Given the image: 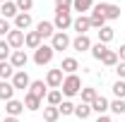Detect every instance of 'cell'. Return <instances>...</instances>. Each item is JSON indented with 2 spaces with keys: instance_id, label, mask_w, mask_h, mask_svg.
Wrapping results in <instances>:
<instances>
[{
  "instance_id": "obj_1",
  "label": "cell",
  "mask_w": 125,
  "mask_h": 122,
  "mask_svg": "<svg viewBox=\"0 0 125 122\" xmlns=\"http://www.w3.org/2000/svg\"><path fill=\"white\" fill-rule=\"evenodd\" d=\"M62 96H67V98H72V96H77L79 91H82V79H79L77 74H67L65 79H62V86H60Z\"/></svg>"
},
{
  "instance_id": "obj_2",
  "label": "cell",
  "mask_w": 125,
  "mask_h": 122,
  "mask_svg": "<svg viewBox=\"0 0 125 122\" xmlns=\"http://www.w3.org/2000/svg\"><path fill=\"white\" fill-rule=\"evenodd\" d=\"M53 55H55V50L51 46H46V43H41V46L34 50V62H36L39 67H43V65H48V62L53 60Z\"/></svg>"
},
{
  "instance_id": "obj_3",
  "label": "cell",
  "mask_w": 125,
  "mask_h": 122,
  "mask_svg": "<svg viewBox=\"0 0 125 122\" xmlns=\"http://www.w3.org/2000/svg\"><path fill=\"white\" fill-rule=\"evenodd\" d=\"M53 26H55V31H67L72 26V12H70V10H55Z\"/></svg>"
},
{
  "instance_id": "obj_4",
  "label": "cell",
  "mask_w": 125,
  "mask_h": 122,
  "mask_svg": "<svg viewBox=\"0 0 125 122\" xmlns=\"http://www.w3.org/2000/svg\"><path fill=\"white\" fill-rule=\"evenodd\" d=\"M70 46H72V41H70V36L65 31H55L53 34V38H51V48L53 50H67Z\"/></svg>"
},
{
  "instance_id": "obj_5",
  "label": "cell",
  "mask_w": 125,
  "mask_h": 122,
  "mask_svg": "<svg viewBox=\"0 0 125 122\" xmlns=\"http://www.w3.org/2000/svg\"><path fill=\"white\" fill-rule=\"evenodd\" d=\"M5 41L10 43V48H12V50H22V48H24V31L12 29L7 36H5Z\"/></svg>"
},
{
  "instance_id": "obj_6",
  "label": "cell",
  "mask_w": 125,
  "mask_h": 122,
  "mask_svg": "<svg viewBox=\"0 0 125 122\" xmlns=\"http://www.w3.org/2000/svg\"><path fill=\"white\" fill-rule=\"evenodd\" d=\"M10 81H12V86H15L17 91H24V89H29V84H31L29 74H27L24 70H17V72H15V77H12Z\"/></svg>"
},
{
  "instance_id": "obj_7",
  "label": "cell",
  "mask_w": 125,
  "mask_h": 122,
  "mask_svg": "<svg viewBox=\"0 0 125 122\" xmlns=\"http://www.w3.org/2000/svg\"><path fill=\"white\" fill-rule=\"evenodd\" d=\"M62 70L58 67V70H48V74H46V86L48 89H60L62 86Z\"/></svg>"
},
{
  "instance_id": "obj_8",
  "label": "cell",
  "mask_w": 125,
  "mask_h": 122,
  "mask_svg": "<svg viewBox=\"0 0 125 122\" xmlns=\"http://www.w3.org/2000/svg\"><path fill=\"white\" fill-rule=\"evenodd\" d=\"M72 29L77 31V36H82V34H87V31L92 29V22H89V17L87 15H79L72 19Z\"/></svg>"
},
{
  "instance_id": "obj_9",
  "label": "cell",
  "mask_w": 125,
  "mask_h": 122,
  "mask_svg": "<svg viewBox=\"0 0 125 122\" xmlns=\"http://www.w3.org/2000/svg\"><path fill=\"white\" fill-rule=\"evenodd\" d=\"M7 62H10L15 70H24L27 62H29V58H27L24 50H12V55H10V60H7Z\"/></svg>"
},
{
  "instance_id": "obj_10",
  "label": "cell",
  "mask_w": 125,
  "mask_h": 122,
  "mask_svg": "<svg viewBox=\"0 0 125 122\" xmlns=\"http://www.w3.org/2000/svg\"><path fill=\"white\" fill-rule=\"evenodd\" d=\"M92 38L87 36V34H82V36H75L72 38V48L77 50V53H84V50H92Z\"/></svg>"
},
{
  "instance_id": "obj_11",
  "label": "cell",
  "mask_w": 125,
  "mask_h": 122,
  "mask_svg": "<svg viewBox=\"0 0 125 122\" xmlns=\"http://www.w3.org/2000/svg\"><path fill=\"white\" fill-rule=\"evenodd\" d=\"M5 110H7V115H10V117H19V115L24 113V101L12 98V101H7V103H5Z\"/></svg>"
},
{
  "instance_id": "obj_12",
  "label": "cell",
  "mask_w": 125,
  "mask_h": 122,
  "mask_svg": "<svg viewBox=\"0 0 125 122\" xmlns=\"http://www.w3.org/2000/svg\"><path fill=\"white\" fill-rule=\"evenodd\" d=\"M46 89H48V86H46V81L36 79V81H31V84H29V91H27V93H31V96H36V98H41V101H43V96L48 93Z\"/></svg>"
},
{
  "instance_id": "obj_13",
  "label": "cell",
  "mask_w": 125,
  "mask_h": 122,
  "mask_svg": "<svg viewBox=\"0 0 125 122\" xmlns=\"http://www.w3.org/2000/svg\"><path fill=\"white\" fill-rule=\"evenodd\" d=\"M36 34L41 36V38H53V34H55V26H53V22H39L36 24Z\"/></svg>"
},
{
  "instance_id": "obj_14",
  "label": "cell",
  "mask_w": 125,
  "mask_h": 122,
  "mask_svg": "<svg viewBox=\"0 0 125 122\" xmlns=\"http://www.w3.org/2000/svg\"><path fill=\"white\" fill-rule=\"evenodd\" d=\"M15 86H12V81H0V101H5V103H7V101H12V98H15Z\"/></svg>"
},
{
  "instance_id": "obj_15",
  "label": "cell",
  "mask_w": 125,
  "mask_h": 122,
  "mask_svg": "<svg viewBox=\"0 0 125 122\" xmlns=\"http://www.w3.org/2000/svg\"><path fill=\"white\" fill-rule=\"evenodd\" d=\"M60 70H62V74H75L79 70V62H77V58H62V62H60Z\"/></svg>"
},
{
  "instance_id": "obj_16",
  "label": "cell",
  "mask_w": 125,
  "mask_h": 122,
  "mask_svg": "<svg viewBox=\"0 0 125 122\" xmlns=\"http://www.w3.org/2000/svg\"><path fill=\"white\" fill-rule=\"evenodd\" d=\"M29 26H31V15H29V12H19V15L15 17V29L27 31Z\"/></svg>"
},
{
  "instance_id": "obj_17",
  "label": "cell",
  "mask_w": 125,
  "mask_h": 122,
  "mask_svg": "<svg viewBox=\"0 0 125 122\" xmlns=\"http://www.w3.org/2000/svg\"><path fill=\"white\" fill-rule=\"evenodd\" d=\"M0 12H2L5 19H15V17L19 15V10H17V5L12 2V0H5V2H2V7H0Z\"/></svg>"
},
{
  "instance_id": "obj_18",
  "label": "cell",
  "mask_w": 125,
  "mask_h": 122,
  "mask_svg": "<svg viewBox=\"0 0 125 122\" xmlns=\"http://www.w3.org/2000/svg\"><path fill=\"white\" fill-rule=\"evenodd\" d=\"M108 98H104V96H96L92 103V113H99V115H106V110H108Z\"/></svg>"
},
{
  "instance_id": "obj_19",
  "label": "cell",
  "mask_w": 125,
  "mask_h": 122,
  "mask_svg": "<svg viewBox=\"0 0 125 122\" xmlns=\"http://www.w3.org/2000/svg\"><path fill=\"white\" fill-rule=\"evenodd\" d=\"M104 17H106V22H113V19H120V7L118 5H113V2H104Z\"/></svg>"
},
{
  "instance_id": "obj_20",
  "label": "cell",
  "mask_w": 125,
  "mask_h": 122,
  "mask_svg": "<svg viewBox=\"0 0 125 122\" xmlns=\"http://www.w3.org/2000/svg\"><path fill=\"white\" fill-rule=\"evenodd\" d=\"M41 41H43V38H41L36 31H29V34H24V46L31 48V50H36V48L41 46Z\"/></svg>"
},
{
  "instance_id": "obj_21",
  "label": "cell",
  "mask_w": 125,
  "mask_h": 122,
  "mask_svg": "<svg viewBox=\"0 0 125 122\" xmlns=\"http://www.w3.org/2000/svg\"><path fill=\"white\" fill-rule=\"evenodd\" d=\"M15 67L10 65V62H0V81H10L12 77H15Z\"/></svg>"
},
{
  "instance_id": "obj_22",
  "label": "cell",
  "mask_w": 125,
  "mask_h": 122,
  "mask_svg": "<svg viewBox=\"0 0 125 122\" xmlns=\"http://www.w3.org/2000/svg\"><path fill=\"white\" fill-rule=\"evenodd\" d=\"M94 7V0H72V10L79 12V15H84V12H89Z\"/></svg>"
},
{
  "instance_id": "obj_23",
  "label": "cell",
  "mask_w": 125,
  "mask_h": 122,
  "mask_svg": "<svg viewBox=\"0 0 125 122\" xmlns=\"http://www.w3.org/2000/svg\"><path fill=\"white\" fill-rule=\"evenodd\" d=\"M79 96H82V103H89V105H92V103H94V98H96L99 93H96V89H94V86H82Z\"/></svg>"
},
{
  "instance_id": "obj_24",
  "label": "cell",
  "mask_w": 125,
  "mask_h": 122,
  "mask_svg": "<svg viewBox=\"0 0 125 122\" xmlns=\"http://www.w3.org/2000/svg\"><path fill=\"white\" fill-rule=\"evenodd\" d=\"M46 101H48V105H55V108H58L62 103V91H60V89H51V91L46 93Z\"/></svg>"
},
{
  "instance_id": "obj_25",
  "label": "cell",
  "mask_w": 125,
  "mask_h": 122,
  "mask_svg": "<svg viewBox=\"0 0 125 122\" xmlns=\"http://www.w3.org/2000/svg\"><path fill=\"white\" fill-rule=\"evenodd\" d=\"M89 115H92V105H89V103H79V105H75V117H79V120H89Z\"/></svg>"
},
{
  "instance_id": "obj_26",
  "label": "cell",
  "mask_w": 125,
  "mask_h": 122,
  "mask_svg": "<svg viewBox=\"0 0 125 122\" xmlns=\"http://www.w3.org/2000/svg\"><path fill=\"white\" fill-rule=\"evenodd\" d=\"M89 22H92L94 29H101V26H106V17L101 15V12H96V10H92V15H89Z\"/></svg>"
},
{
  "instance_id": "obj_27",
  "label": "cell",
  "mask_w": 125,
  "mask_h": 122,
  "mask_svg": "<svg viewBox=\"0 0 125 122\" xmlns=\"http://www.w3.org/2000/svg\"><path fill=\"white\" fill-rule=\"evenodd\" d=\"M113 36H115V31L111 29V26H101L99 29V43H111Z\"/></svg>"
},
{
  "instance_id": "obj_28",
  "label": "cell",
  "mask_w": 125,
  "mask_h": 122,
  "mask_svg": "<svg viewBox=\"0 0 125 122\" xmlns=\"http://www.w3.org/2000/svg\"><path fill=\"white\" fill-rule=\"evenodd\" d=\"M58 117H60V110H58L55 105L43 108V120H46V122H58Z\"/></svg>"
},
{
  "instance_id": "obj_29",
  "label": "cell",
  "mask_w": 125,
  "mask_h": 122,
  "mask_svg": "<svg viewBox=\"0 0 125 122\" xmlns=\"http://www.w3.org/2000/svg\"><path fill=\"white\" fill-rule=\"evenodd\" d=\"M101 65H106V67H115V65H118V53H115V50H106V55L101 58Z\"/></svg>"
},
{
  "instance_id": "obj_30",
  "label": "cell",
  "mask_w": 125,
  "mask_h": 122,
  "mask_svg": "<svg viewBox=\"0 0 125 122\" xmlns=\"http://www.w3.org/2000/svg\"><path fill=\"white\" fill-rule=\"evenodd\" d=\"M24 108H27V110H39V108H41V98L27 93V96H24Z\"/></svg>"
},
{
  "instance_id": "obj_31",
  "label": "cell",
  "mask_w": 125,
  "mask_h": 122,
  "mask_svg": "<svg viewBox=\"0 0 125 122\" xmlns=\"http://www.w3.org/2000/svg\"><path fill=\"white\" fill-rule=\"evenodd\" d=\"M108 110H111V113H115V115H125V101H123V98L111 101V103H108Z\"/></svg>"
},
{
  "instance_id": "obj_32",
  "label": "cell",
  "mask_w": 125,
  "mask_h": 122,
  "mask_svg": "<svg viewBox=\"0 0 125 122\" xmlns=\"http://www.w3.org/2000/svg\"><path fill=\"white\" fill-rule=\"evenodd\" d=\"M10 55H12L10 43H7L5 38H0V62H7V60H10Z\"/></svg>"
},
{
  "instance_id": "obj_33",
  "label": "cell",
  "mask_w": 125,
  "mask_h": 122,
  "mask_svg": "<svg viewBox=\"0 0 125 122\" xmlns=\"http://www.w3.org/2000/svg\"><path fill=\"white\" fill-rule=\"evenodd\" d=\"M106 50H108V48H106V43H94V46H92V58L101 62V58L106 55Z\"/></svg>"
},
{
  "instance_id": "obj_34",
  "label": "cell",
  "mask_w": 125,
  "mask_h": 122,
  "mask_svg": "<svg viewBox=\"0 0 125 122\" xmlns=\"http://www.w3.org/2000/svg\"><path fill=\"white\" fill-rule=\"evenodd\" d=\"M58 110H60V115H75V103L72 101H62L58 105Z\"/></svg>"
},
{
  "instance_id": "obj_35",
  "label": "cell",
  "mask_w": 125,
  "mask_h": 122,
  "mask_svg": "<svg viewBox=\"0 0 125 122\" xmlns=\"http://www.w3.org/2000/svg\"><path fill=\"white\" fill-rule=\"evenodd\" d=\"M113 93H115V98H123L125 101V81L123 79H118V81L113 84Z\"/></svg>"
},
{
  "instance_id": "obj_36",
  "label": "cell",
  "mask_w": 125,
  "mask_h": 122,
  "mask_svg": "<svg viewBox=\"0 0 125 122\" xmlns=\"http://www.w3.org/2000/svg\"><path fill=\"white\" fill-rule=\"evenodd\" d=\"M15 5H17L19 12H29L31 7H34V0H15Z\"/></svg>"
},
{
  "instance_id": "obj_37",
  "label": "cell",
  "mask_w": 125,
  "mask_h": 122,
  "mask_svg": "<svg viewBox=\"0 0 125 122\" xmlns=\"http://www.w3.org/2000/svg\"><path fill=\"white\" fill-rule=\"evenodd\" d=\"M10 31H12V26H10V19L0 17V36H7Z\"/></svg>"
},
{
  "instance_id": "obj_38",
  "label": "cell",
  "mask_w": 125,
  "mask_h": 122,
  "mask_svg": "<svg viewBox=\"0 0 125 122\" xmlns=\"http://www.w3.org/2000/svg\"><path fill=\"white\" fill-rule=\"evenodd\" d=\"M55 10H72V0H55Z\"/></svg>"
},
{
  "instance_id": "obj_39",
  "label": "cell",
  "mask_w": 125,
  "mask_h": 122,
  "mask_svg": "<svg viewBox=\"0 0 125 122\" xmlns=\"http://www.w3.org/2000/svg\"><path fill=\"white\" fill-rule=\"evenodd\" d=\"M115 74H118V79H125V62L115 65Z\"/></svg>"
},
{
  "instance_id": "obj_40",
  "label": "cell",
  "mask_w": 125,
  "mask_h": 122,
  "mask_svg": "<svg viewBox=\"0 0 125 122\" xmlns=\"http://www.w3.org/2000/svg\"><path fill=\"white\" fill-rule=\"evenodd\" d=\"M115 53H118V62H125V43H123L120 48H118Z\"/></svg>"
},
{
  "instance_id": "obj_41",
  "label": "cell",
  "mask_w": 125,
  "mask_h": 122,
  "mask_svg": "<svg viewBox=\"0 0 125 122\" xmlns=\"http://www.w3.org/2000/svg\"><path fill=\"white\" fill-rule=\"evenodd\" d=\"M96 122H113V120H111L108 115H99V117H96Z\"/></svg>"
},
{
  "instance_id": "obj_42",
  "label": "cell",
  "mask_w": 125,
  "mask_h": 122,
  "mask_svg": "<svg viewBox=\"0 0 125 122\" xmlns=\"http://www.w3.org/2000/svg\"><path fill=\"white\" fill-rule=\"evenodd\" d=\"M2 122H19V117H10V115H7V117H5Z\"/></svg>"
},
{
  "instance_id": "obj_43",
  "label": "cell",
  "mask_w": 125,
  "mask_h": 122,
  "mask_svg": "<svg viewBox=\"0 0 125 122\" xmlns=\"http://www.w3.org/2000/svg\"><path fill=\"white\" fill-rule=\"evenodd\" d=\"M0 2H5V0H0Z\"/></svg>"
}]
</instances>
